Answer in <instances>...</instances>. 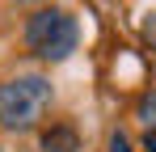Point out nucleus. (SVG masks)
<instances>
[{"instance_id": "obj_3", "label": "nucleus", "mask_w": 156, "mask_h": 152, "mask_svg": "<svg viewBox=\"0 0 156 152\" xmlns=\"http://www.w3.org/2000/svg\"><path fill=\"white\" fill-rule=\"evenodd\" d=\"M42 152H80V135L72 127H51L42 131Z\"/></svg>"}, {"instance_id": "obj_8", "label": "nucleus", "mask_w": 156, "mask_h": 152, "mask_svg": "<svg viewBox=\"0 0 156 152\" xmlns=\"http://www.w3.org/2000/svg\"><path fill=\"white\" fill-rule=\"evenodd\" d=\"M26 4H34V0H26Z\"/></svg>"}, {"instance_id": "obj_2", "label": "nucleus", "mask_w": 156, "mask_h": 152, "mask_svg": "<svg viewBox=\"0 0 156 152\" xmlns=\"http://www.w3.org/2000/svg\"><path fill=\"white\" fill-rule=\"evenodd\" d=\"M80 42V25L72 13H63V9H38L34 17L26 21V47L38 55V59H47V63H59V59H68Z\"/></svg>"}, {"instance_id": "obj_6", "label": "nucleus", "mask_w": 156, "mask_h": 152, "mask_svg": "<svg viewBox=\"0 0 156 152\" xmlns=\"http://www.w3.org/2000/svg\"><path fill=\"white\" fill-rule=\"evenodd\" d=\"M110 152H131V144H127V135H122V131H114V135H110Z\"/></svg>"}, {"instance_id": "obj_1", "label": "nucleus", "mask_w": 156, "mask_h": 152, "mask_svg": "<svg viewBox=\"0 0 156 152\" xmlns=\"http://www.w3.org/2000/svg\"><path fill=\"white\" fill-rule=\"evenodd\" d=\"M51 101H55L51 80H42V76H17V80L0 85V127L4 131H34Z\"/></svg>"}, {"instance_id": "obj_5", "label": "nucleus", "mask_w": 156, "mask_h": 152, "mask_svg": "<svg viewBox=\"0 0 156 152\" xmlns=\"http://www.w3.org/2000/svg\"><path fill=\"white\" fill-rule=\"evenodd\" d=\"M139 30H144V38H148V47L156 51V13H148V17H144V25H139Z\"/></svg>"}, {"instance_id": "obj_7", "label": "nucleus", "mask_w": 156, "mask_h": 152, "mask_svg": "<svg viewBox=\"0 0 156 152\" xmlns=\"http://www.w3.org/2000/svg\"><path fill=\"white\" fill-rule=\"evenodd\" d=\"M144 152H156V131H148V135H144Z\"/></svg>"}, {"instance_id": "obj_4", "label": "nucleus", "mask_w": 156, "mask_h": 152, "mask_svg": "<svg viewBox=\"0 0 156 152\" xmlns=\"http://www.w3.org/2000/svg\"><path fill=\"white\" fill-rule=\"evenodd\" d=\"M139 118L148 123V131H156V89H152L144 101H139Z\"/></svg>"}]
</instances>
